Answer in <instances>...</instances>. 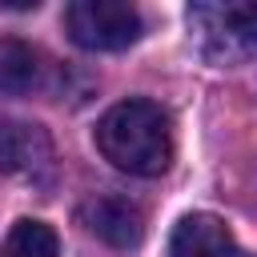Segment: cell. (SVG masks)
<instances>
[{
    "label": "cell",
    "mask_w": 257,
    "mask_h": 257,
    "mask_svg": "<svg viewBox=\"0 0 257 257\" xmlns=\"http://www.w3.org/2000/svg\"><path fill=\"white\" fill-rule=\"evenodd\" d=\"M56 165L52 137L32 124V120H12L0 116V173L24 177V181H44Z\"/></svg>",
    "instance_id": "277c9868"
},
{
    "label": "cell",
    "mask_w": 257,
    "mask_h": 257,
    "mask_svg": "<svg viewBox=\"0 0 257 257\" xmlns=\"http://www.w3.org/2000/svg\"><path fill=\"white\" fill-rule=\"evenodd\" d=\"M60 253V241H56V229L44 225V221H16L0 245V257H56Z\"/></svg>",
    "instance_id": "ba28073f"
},
{
    "label": "cell",
    "mask_w": 257,
    "mask_h": 257,
    "mask_svg": "<svg viewBox=\"0 0 257 257\" xmlns=\"http://www.w3.org/2000/svg\"><path fill=\"white\" fill-rule=\"evenodd\" d=\"M80 221L92 237H100L112 249H133L145 237V209L120 193H100L80 205Z\"/></svg>",
    "instance_id": "5b68a950"
},
{
    "label": "cell",
    "mask_w": 257,
    "mask_h": 257,
    "mask_svg": "<svg viewBox=\"0 0 257 257\" xmlns=\"http://www.w3.org/2000/svg\"><path fill=\"white\" fill-rule=\"evenodd\" d=\"M100 157L128 177H161L173 165V120L161 104L128 96L96 120Z\"/></svg>",
    "instance_id": "6da1fadb"
},
{
    "label": "cell",
    "mask_w": 257,
    "mask_h": 257,
    "mask_svg": "<svg viewBox=\"0 0 257 257\" xmlns=\"http://www.w3.org/2000/svg\"><path fill=\"white\" fill-rule=\"evenodd\" d=\"M64 28L76 48L88 52H120L141 40L145 20L124 0H72L64 8Z\"/></svg>",
    "instance_id": "7a4b0ae2"
},
{
    "label": "cell",
    "mask_w": 257,
    "mask_h": 257,
    "mask_svg": "<svg viewBox=\"0 0 257 257\" xmlns=\"http://www.w3.org/2000/svg\"><path fill=\"white\" fill-rule=\"evenodd\" d=\"M40 52L28 40L0 36V96H28L32 88H40Z\"/></svg>",
    "instance_id": "52a82bcc"
},
{
    "label": "cell",
    "mask_w": 257,
    "mask_h": 257,
    "mask_svg": "<svg viewBox=\"0 0 257 257\" xmlns=\"http://www.w3.org/2000/svg\"><path fill=\"white\" fill-rule=\"evenodd\" d=\"M169 257H237V245L221 217L185 213L169 237Z\"/></svg>",
    "instance_id": "8992f818"
},
{
    "label": "cell",
    "mask_w": 257,
    "mask_h": 257,
    "mask_svg": "<svg viewBox=\"0 0 257 257\" xmlns=\"http://www.w3.org/2000/svg\"><path fill=\"white\" fill-rule=\"evenodd\" d=\"M189 28L213 60L233 64L257 52V4H193Z\"/></svg>",
    "instance_id": "3957f363"
}]
</instances>
